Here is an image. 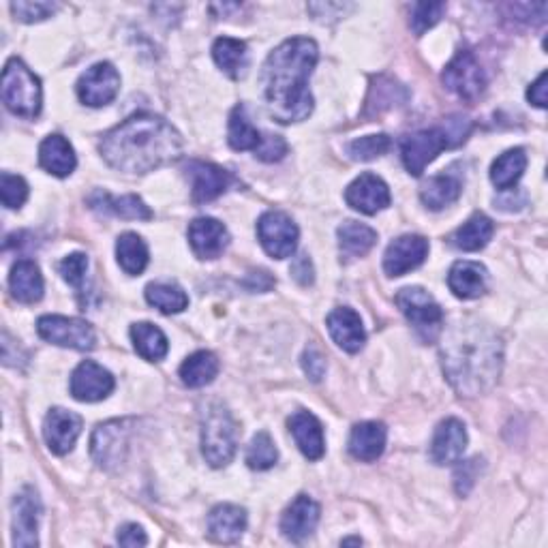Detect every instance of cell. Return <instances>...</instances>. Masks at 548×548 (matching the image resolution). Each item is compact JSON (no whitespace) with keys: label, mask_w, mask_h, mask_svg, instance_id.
Listing matches in <instances>:
<instances>
[{"label":"cell","mask_w":548,"mask_h":548,"mask_svg":"<svg viewBox=\"0 0 548 548\" xmlns=\"http://www.w3.org/2000/svg\"><path fill=\"white\" fill-rule=\"evenodd\" d=\"M317 58L319 48L309 37L287 39L270 52L262 71V86L270 116L277 123L292 125L311 116L313 95L309 78Z\"/></svg>","instance_id":"1"},{"label":"cell","mask_w":548,"mask_h":548,"mask_svg":"<svg viewBox=\"0 0 548 548\" xmlns=\"http://www.w3.org/2000/svg\"><path fill=\"white\" fill-rule=\"evenodd\" d=\"M180 133L161 116L140 112L105 133L101 155L110 167L125 174H146L180 159Z\"/></svg>","instance_id":"2"},{"label":"cell","mask_w":548,"mask_h":548,"mask_svg":"<svg viewBox=\"0 0 548 548\" xmlns=\"http://www.w3.org/2000/svg\"><path fill=\"white\" fill-rule=\"evenodd\" d=\"M441 362L456 392L463 397H478L499 379L501 343L486 326L461 324L444 341Z\"/></svg>","instance_id":"3"},{"label":"cell","mask_w":548,"mask_h":548,"mask_svg":"<svg viewBox=\"0 0 548 548\" xmlns=\"http://www.w3.org/2000/svg\"><path fill=\"white\" fill-rule=\"evenodd\" d=\"M471 131V125L461 118H452L446 125L424 129L403 137L401 159L411 176H420L426 165L437 159L441 150L461 146Z\"/></svg>","instance_id":"4"},{"label":"cell","mask_w":548,"mask_h":548,"mask_svg":"<svg viewBox=\"0 0 548 548\" xmlns=\"http://www.w3.org/2000/svg\"><path fill=\"white\" fill-rule=\"evenodd\" d=\"M238 448V424L223 405H210L202 422V452L212 467H225Z\"/></svg>","instance_id":"5"},{"label":"cell","mask_w":548,"mask_h":548,"mask_svg":"<svg viewBox=\"0 0 548 548\" xmlns=\"http://www.w3.org/2000/svg\"><path fill=\"white\" fill-rule=\"evenodd\" d=\"M41 82L20 58H11L3 71V103L22 118H37L41 112Z\"/></svg>","instance_id":"6"},{"label":"cell","mask_w":548,"mask_h":548,"mask_svg":"<svg viewBox=\"0 0 548 548\" xmlns=\"http://www.w3.org/2000/svg\"><path fill=\"white\" fill-rule=\"evenodd\" d=\"M394 300L424 343H435L439 339V334L444 332V311L429 292H424L422 287H405Z\"/></svg>","instance_id":"7"},{"label":"cell","mask_w":548,"mask_h":548,"mask_svg":"<svg viewBox=\"0 0 548 548\" xmlns=\"http://www.w3.org/2000/svg\"><path fill=\"white\" fill-rule=\"evenodd\" d=\"M37 332L43 341L54 343L58 347L78 349V352H90L97 343L93 326L78 317L43 315L37 322Z\"/></svg>","instance_id":"8"},{"label":"cell","mask_w":548,"mask_h":548,"mask_svg":"<svg viewBox=\"0 0 548 548\" xmlns=\"http://www.w3.org/2000/svg\"><path fill=\"white\" fill-rule=\"evenodd\" d=\"M441 80H444L448 90H452V93L456 97H461L463 101L480 99V95L486 88L484 71L474 52L469 50L456 52V56L448 63L444 75H441Z\"/></svg>","instance_id":"9"},{"label":"cell","mask_w":548,"mask_h":548,"mask_svg":"<svg viewBox=\"0 0 548 548\" xmlns=\"http://www.w3.org/2000/svg\"><path fill=\"white\" fill-rule=\"evenodd\" d=\"M257 236L264 251L274 260L292 257L298 247V227L285 212L270 210L257 221Z\"/></svg>","instance_id":"10"},{"label":"cell","mask_w":548,"mask_h":548,"mask_svg":"<svg viewBox=\"0 0 548 548\" xmlns=\"http://www.w3.org/2000/svg\"><path fill=\"white\" fill-rule=\"evenodd\" d=\"M120 90V75L110 63H97L78 82V97L90 108H103L116 99Z\"/></svg>","instance_id":"11"},{"label":"cell","mask_w":548,"mask_h":548,"mask_svg":"<svg viewBox=\"0 0 548 548\" xmlns=\"http://www.w3.org/2000/svg\"><path fill=\"white\" fill-rule=\"evenodd\" d=\"M114 390V377L108 369L93 360H84L71 375V394L82 403L108 399Z\"/></svg>","instance_id":"12"},{"label":"cell","mask_w":548,"mask_h":548,"mask_svg":"<svg viewBox=\"0 0 548 548\" xmlns=\"http://www.w3.org/2000/svg\"><path fill=\"white\" fill-rule=\"evenodd\" d=\"M39 514L41 504L35 489H22L13 499V544L20 548H33L39 544L37 529H39Z\"/></svg>","instance_id":"13"},{"label":"cell","mask_w":548,"mask_h":548,"mask_svg":"<svg viewBox=\"0 0 548 548\" xmlns=\"http://www.w3.org/2000/svg\"><path fill=\"white\" fill-rule=\"evenodd\" d=\"M80 433H82V418L69 409L54 407L50 409V414L45 416V422H43L45 444H48V448L58 456H65L73 450Z\"/></svg>","instance_id":"14"},{"label":"cell","mask_w":548,"mask_h":548,"mask_svg":"<svg viewBox=\"0 0 548 548\" xmlns=\"http://www.w3.org/2000/svg\"><path fill=\"white\" fill-rule=\"evenodd\" d=\"M429 255V240L418 234H407L392 242L384 255V270L388 277H403L416 270Z\"/></svg>","instance_id":"15"},{"label":"cell","mask_w":548,"mask_h":548,"mask_svg":"<svg viewBox=\"0 0 548 548\" xmlns=\"http://www.w3.org/2000/svg\"><path fill=\"white\" fill-rule=\"evenodd\" d=\"M189 178L193 182V202L206 204L217 200L232 185H236V178L223 170L219 165L204 163V161H191L187 165Z\"/></svg>","instance_id":"16"},{"label":"cell","mask_w":548,"mask_h":548,"mask_svg":"<svg viewBox=\"0 0 548 548\" xmlns=\"http://www.w3.org/2000/svg\"><path fill=\"white\" fill-rule=\"evenodd\" d=\"M345 202L362 215H377L390 206V189L375 174H362L345 191Z\"/></svg>","instance_id":"17"},{"label":"cell","mask_w":548,"mask_h":548,"mask_svg":"<svg viewBox=\"0 0 548 548\" xmlns=\"http://www.w3.org/2000/svg\"><path fill=\"white\" fill-rule=\"evenodd\" d=\"M125 452H127V429L125 422L114 420V422H105L93 435V441H90V454L97 461L99 467H116L125 461Z\"/></svg>","instance_id":"18"},{"label":"cell","mask_w":548,"mask_h":548,"mask_svg":"<svg viewBox=\"0 0 548 548\" xmlns=\"http://www.w3.org/2000/svg\"><path fill=\"white\" fill-rule=\"evenodd\" d=\"M189 245L200 260H217L230 245V232L221 221L200 217L189 225Z\"/></svg>","instance_id":"19"},{"label":"cell","mask_w":548,"mask_h":548,"mask_svg":"<svg viewBox=\"0 0 548 548\" xmlns=\"http://www.w3.org/2000/svg\"><path fill=\"white\" fill-rule=\"evenodd\" d=\"M467 448L465 424L456 418H446L439 422L431 444V459L437 465H452L463 459Z\"/></svg>","instance_id":"20"},{"label":"cell","mask_w":548,"mask_h":548,"mask_svg":"<svg viewBox=\"0 0 548 548\" xmlns=\"http://www.w3.org/2000/svg\"><path fill=\"white\" fill-rule=\"evenodd\" d=\"M319 506L309 495H298L292 506H289L281 516V531L287 540L292 542H304L307 540L317 523H319Z\"/></svg>","instance_id":"21"},{"label":"cell","mask_w":548,"mask_h":548,"mask_svg":"<svg viewBox=\"0 0 548 548\" xmlns=\"http://www.w3.org/2000/svg\"><path fill=\"white\" fill-rule=\"evenodd\" d=\"M326 326L334 343L345 349L347 354L360 352L364 341H367V332H364L360 315L349 307L334 309L326 319Z\"/></svg>","instance_id":"22"},{"label":"cell","mask_w":548,"mask_h":548,"mask_svg":"<svg viewBox=\"0 0 548 548\" xmlns=\"http://www.w3.org/2000/svg\"><path fill=\"white\" fill-rule=\"evenodd\" d=\"M289 431H292L300 452L307 456L309 461H319L326 452L324 426L311 411H296L289 418Z\"/></svg>","instance_id":"23"},{"label":"cell","mask_w":548,"mask_h":548,"mask_svg":"<svg viewBox=\"0 0 548 548\" xmlns=\"http://www.w3.org/2000/svg\"><path fill=\"white\" fill-rule=\"evenodd\" d=\"M388 431L382 422H360L349 435V452L362 463H373L384 454Z\"/></svg>","instance_id":"24"},{"label":"cell","mask_w":548,"mask_h":548,"mask_svg":"<svg viewBox=\"0 0 548 548\" xmlns=\"http://www.w3.org/2000/svg\"><path fill=\"white\" fill-rule=\"evenodd\" d=\"M247 529V510L234 504H221L208 516V534L212 540L232 544L238 542Z\"/></svg>","instance_id":"25"},{"label":"cell","mask_w":548,"mask_h":548,"mask_svg":"<svg viewBox=\"0 0 548 548\" xmlns=\"http://www.w3.org/2000/svg\"><path fill=\"white\" fill-rule=\"evenodd\" d=\"M486 283H489V272L478 262H456L448 274L452 294L461 300L480 298L486 292Z\"/></svg>","instance_id":"26"},{"label":"cell","mask_w":548,"mask_h":548,"mask_svg":"<svg viewBox=\"0 0 548 548\" xmlns=\"http://www.w3.org/2000/svg\"><path fill=\"white\" fill-rule=\"evenodd\" d=\"M88 204L93 210L103 212V215H114L120 219H133V221H150L152 219V210L142 202V197H137V195L112 197L105 191H95L88 197Z\"/></svg>","instance_id":"27"},{"label":"cell","mask_w":548,"mask_h":548,"mask_svg":"<svg viewBox=\"0 0 548 548\" xmlns=\"http://www.w3.org/2000/svg\"><path fill=\"white\" fill-rule=\"evenodd\" d=\"M39 163L52 176L67 178L73 174L78 159H75L73 146L63 135H48L39 146Z\"/></svg>","instance_id":"28"},{"label":"cell","mask_w":548,"mask_h":548,"mask_svg":"<svg viewBox=\"0 0 548 548\" xmlns=\"http://www.w3.org/2000/svg\"><path fill=\"white\" fill-rule=\"evenodd\" d=\"M9 289L11 296L18 302H39L43 298V277L39 266L30 260H22L15 264L9 274Z\"/></svg>","instance_id":"29"},{"label":"cell","mask_w":548,"mask_h":548,"mask_svg":"<svg viewBox=\"0 0 548 548\" xmlns=\"http://www.w3.org/2000/svg\"><path fill=\"white\" fill-rule=\"evenodd\" d=\"M493 232H495L493 221L478 212V215L471 217L467 223H463L459 230L452 234L450 242L459 251L474 253V251H480L489 245V240L493 238Z\"/></svg>","instance_id":"30"},{"label":"cell","mask_w":548,"mask_h":548,"mask_svg":"<svg viewBox=\"0 0 548 548\" xmlns=\"http://www.w3.org/2000/svg\"><path fill=\"white\" fill-rule=\"evenodd\" d=\"M131 341L135 352L148 362H159L170 352V341H167L163 330L148 322L131 326Z\"/></svg>","instance_id":"31"},{"label":"cell","mask_w":548,"mask_h":548,"mask_svg":"<svg viewBox=\"0 0 548 548\" xmlns=\"http://www.w3.org/2000/svg\"><path fill=\"white\" fill-rule=\"evenodd\" d=\"M377 242V232L369 225L358 221H345L339 227V249L347 260H356V257L367 255Z\"/></svg>","instance_id":"32"},{"label":"cell","mask_w":548,"mask_h":548,"mask_svg":"<svg viewBox=\"0 0 548 548\" xmlns=\"http://www.w3.org/2000/svg\"><path fill=\"white\" fill-rule=\"evenodd\" d=\"M525 167H527V155H525L523 148L506 150L504 155L495 159V163L491 167L493 185L499 191L514 189L516 182H519L523 178Z\"/></svg>","instance_id":"33"},{"label":"cell","mask_w":548,"mask_h":548,"mask_svg":"<svg viewBox=\"0 0 548 548\" xmlns=\"http://www.w3.org/2000/svg\"><path fill=\"white\" fill-rule=\"evenodd\" d=\"M219 375V358L212 352H195L180 367L182 384L189 388H204Z\"/></svg>","instance_id":"34"},{"label":"cell","mask_w":548,"mask_h":548,"mask_svg":"<svg viewBox=\"0 0 548 548\" xmlns=\"http://www.w3.org/2000/svg\"><path fill=\"white\" fill-rule=\"evenodd\" d=\"M212 56L223 73L238 80L247 69V43L232 37H221L212 45Z\"/></svg>","instance_id":"35"},{"label":"cell","mask_w":548,"mask_h":548,"mask_svg":"<svg viewBox=\"0 0 548 548\" xmlns=\"http://www.w3.org/2000/svg\"><path fill=\"white\" fill-rule=\"evenodd\" d=\"M461 197V182L454 176H433L422 185L420 200L429 210H444Z\"/></svg>","instance_id":"36"},{"label":"cell","mask_w":548,"mask_h":548,"mask_svg":"<svg viewBox=\"0 0 548 548\" xmlns=\"http://www.w3.org/2000/svg\"><path fill=\"white\" fill-rule=\"evenodd\" d=\"M116 257H118L120 268H123L127 274H133V277L135 274H142L148 266L146 242L137 234L127 232L116 242Z\"/></svg>","instance_id":"37"},{"label":"cell","mask_w":548,"mask_h":548,"mask_svg":"<svg viewBox=\"0 0 548 548\" xmlns=\"http://www.w3.org/2000/svg\"><path fill=\"white\" fill-rule=\"evenodd\" d=\"M146 300L150 307L159 309L165 315L182 313L189 307V296L174 283H150L146 287Z\"/></svg>","instance_id":"38"},{"label":"cell","mask_w":548,"mask_h":548,"mask_svg":"<svg viewBox=\"0 0 548 548\" xmlns=\"http://www.w3.org/2000/svg\"><path fill=\"white\" fill-rule=\"evenodd\" d=\"M227 140H230V146L234 150H257V146L262 144V133L257 131L251 120L245 112V108L242 105H238V108H234L232 116H230V131H227Z\"/></svg>","instance_id":"39"},{"label":"cell","mask_w":548,"mask_h":548,"mask_svg":"<svg viewBox=\"0 0 548 548\" xmlns=\"http://www.w3.org/2000/svg\"><path fill=\"white\" fill-rule=\"evenodd\" d=\"M277 459H279V450L277 446H274L272 437L266 431L257 433L247 450V465L255 471H266L274 467Z\"/></svg>","instance_id":"40"},{"label":"cell","mask_w":548,"mask_h":548,"mask_svg":"<svg viewBox=\"0 0 548 548\" xmlns=\"http://www.w3.org/2000/svg\"><path fill=\"white\" fill-rule=\"evenodd\" d=\"M392 142L390 137L379 133V135H367V137H358V140H354L352 144H349L347 152L349 157L356 159V161H373L377 157L386 155V152L390 150Z\"/></svg>","instance_id":"41"},{"label":"cell","mask_w":548,"mask_h":548,"mask_svg":"<svg viewBox=\"0 0 548 548\" xmlns=\"http://www.w3.org/2000/svg\"><path fill=\"white\" fill-rule=\"evenodd\" d=\"M0 197L7 208H22L28 200V185L22 176L5 172L0 176Z\"/></svg>","instance_id":"42"},{"label":"cell","mask_w":548,"mask_h":548,"mask_svg":"<svg viewBox=\"0 0 548 548\" xmlns=\"http://www.w3.org/2000/svg\"><path fill=\"white\" fill-rule=\"evenodd\" d=\"M63 279L78 289V294H84V283H86V272H88V257L84 253H73L65 257L63 262L58 264Z\"/></svg>","instance_id":"43"},{"label":"cell","mask_w":548,"mask_h":548,"mask_svg":"<svg viewBox=\"0 0 548 548\" xmlns=\"http://www.w3.org/2000/svg\"><path fill=\"white\" fill-rule=\"evenodd\" d=\"M446 11L444 3H418L411 9V28L416 35H424L426 30L433 28L439 20L441 13Z\"/></svg>","instance_id":"44"},{"label":"cell","mask_w":548,"mask_h":548,"mask_svg":"<svg viewBox=\"0 0 548 548\" xmlns=\"http://www.w3.org/2000/svg\"><path fill=\"white\" fill-rule=\"evenodd\" d=\"M58 9L56 3H26V0H18V3H11V11L15 15V20L26 22V24H35Z\"/></svg>","instance_id":"45"},{"label":"cell","mask_w":548,"mask_h":548,"mask_svg":"<svg viewBox=\"0 0 548 548\" xmlns=\"http://www.w3.org/2000/svg\"><path fill=\"white\" fill-rule=\"evenodd\" d=\"M482 469V459H471V461H463L454 471V489L461 497H467L469 491L474 489V484L480 476Z\"/></svg>","instance_id":"46"},{"label":"cell","mask_w":548,"mask_h":548,"mask_svg":"<svg viewBox=\"0 0 548 548\" xmlns=\"http://www.w3.org/2000/svg\"><path fill=\"white\" fill-rule=\"evenodd\" d=\"M287 155V142L281 135H262V144L257 146L255 157L266 163L281 161Z\"/></svg>","instance_id":"47"},{"label":"cell","mask_w":548,"mask_h":548,"mask_svg":"<svg viewBox=\"0 0 548 548\" xmlns=\"http://www.w3.org/2000/svg\"><path fill=\"white\" fill-rule=\"evenodd\" d=\"M302 369L309 375L311 382H322L326 375V358L315 347H307L302 354Z\"/></svg>","instance_id":"48"},{"label":"cell","mask_w":548,"mask_h":548,"mask_svg":"<svg viewBox=\"0 0 548 548\" xmlns=\"http://www.w3.org/2000/svg\"><path fill=\"white\" fill-rule=\"evenodd\" d=\"M354 5H341V3H313L309 5V11L313 13V18L319 22H334L343 18L347 11H352Z\"/></svg>","instance_id":"49"},{"label":"cell","mask_w":548,"mask_h":548,"mask_svg":"<svg viewBox=\"0 0 548 548\" xmlns=\"http://www.w3.org/2000/svg\"><path fill=\"white\" fill-rule=\"evenodd\" d=\"M146 542H148V538L144 534V529L135 523L120 527V531H118V544H123V546H146Z\"/></svg>","instance_id":"50"},{"label":"cell","mask_w":548,"mask_h":548,"mask_svg":"<svg viewBox=\"0 0 548 548\" xmlns=\"http://www.w3.org/2000/svg\"><path fill=\"white\" fill-rule=\"evenodd\" d=\"M292 274H294V279L300 283V285H311L313 283V264L309 260V255H298L294 264H292Z\"/></svg>","instance_id":"51"},{"label":"cell","mask_w":548,"mask_h":548,"mask_svg":"<svg viewBox=\"0 0 548 548\" xmlns=\"http://www.w3.org/2000/svg\"><path fill=\"white\" fill-rule=\"evenodd\" d=\"M245 287L249 292H268V289L274 287V279L266 270H253L245 279Z\"/></svg>","instance_id":"52"},{"label":"cell","mask_w":548,"mask_h":548,"mask_svg":"<svg viewBox=\"0 0 548 548\" xmlns=\"http://www.w3.org/2000/svg\"><path fill=\"white\" fill-rule=\"evenodd\" d=\"M527 99L529 103H534L536 108H546V73H540V78L529 86Z\"/></svg>","instance_id":"53"},{"label":"cell","mask_w":548,"mask_h":548,"mask_svg":"<svg viewBox=\"0 0 548 548\" xmlns=\"http://www.w3.org/2000/svg\"><path fill=\"white\" fill-rule=\"evenodd\" d=\"M341 544H343V546H349V544H356V546H360V544H362V540H360V538H345Z\"/></svg>","instance_id":"54"}]
</instances>
